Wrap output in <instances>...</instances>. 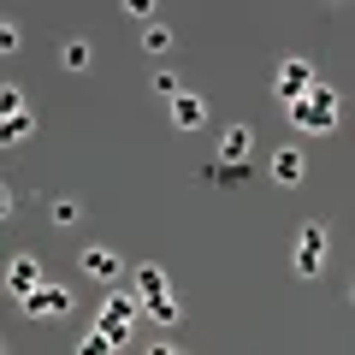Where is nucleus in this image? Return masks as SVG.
Returning <instances> with one entry per match:
<instances>
[{
  "label": "nucleus",
  "mask_w": 355,
  "mask_h": 355,
  "mask_svg": "<svg viewBox=\"0 0 355 355\" xmlns=\"http://www.w3.org/2000/svg\"><path fill=\"white\" fill-rule=\"evenodd\" d=\"M0 113H6V125H0V137H6V142H18V137H30V130H36V119H30V107H24V95H18V89H6V95H0Z\"/></svg>",
  "instance_id": "nucleus-5"
},
{
  "label": "nucleus",
  "mask_w": 355,
  "mask_h": 355,
  "mask_svg": "<svg viewBox=\"0 0 355 355\" xmlns=\"http://www.w3.org/2000/svg\"><path fill=\"white\" fill-rule=\"evenodd\" d=\"M320 261H326V225H302V243H296V272H302V279H314L320 272Z\"/></svg>",
  "instance_id": "nucleus-4"
},
{
  "label": "nucleus",
  "mask_w": 355,
  "mask_h": 355,
  "mask_svg": "<svg viewBox=\"0 0 355 355\" xmlns=\"http://www.w3.org/2000/svg\"><path fill=\"white\" fill-rule=\"evenodd\" d=\"M154 89H160L166 101H178V95H184V83H178V71H160V77H154Z\"/></svg>",
  "instance_id": "nucleus-18"
},
{
  "label": "nucleus",
  "mask_w": 355,
  "mask_h": 355,
  "mask_svg": "<svg viewBox=\"0 0 355 355\" xmlns=\"http://www.w3.org/2000/svg\"><path fill=\"white\" fill-rule=\"evenodd\" d=\"M6 291H12V296L42 291V261H36V254H18V261H12V272H6Z\"/></svg>",
  "instance_id": "nucleus-7"
},
{
  "label": "nucleus",
  "mask_w": 355,
  "mask_h": 355,
  "mask_svg": "<svg viewBox=\"0 0 355 355\" xmlns=\"http://www.w3.org/2000/svg\"><path fill=\"white\" fill-rule=\"evenodd\" d=\"M142 48H148V53H166V48H172V30H166V24H148V36H142Z\"/></svg>",
  "instance_id": "nucleus-16"
},
{
  "label": "nucleus",
  "mask_w": 355,
  "mask_h": 355,
  "mask_svg": "<svg viewBox=\"0 0 355 355\" xmlns=\"http://www.w3.org/2000/svg\"><path fill=\"white\" fill-rule=\"evenodd\" d=\"M89 272V279H101V284H113L119 279V254L113 249H83V261H77Z\"/></svg>",
  "instance_id": "nucleus-10"
},
{
  "label": "nucleus",
  "mask_w": 355,
  "mask_h": 355,
  "mask_svg": "<svg viewBox=\"0 0 355 355\" xmlns=\"http://www.w3.org/2000/svg\"><path fill=\"white\" fill-rule=\"evenodd\" d=\"M48 219H53L60 231H65V225H77V219H83V202H53V207H48Z\"/></svg>",
  "instance_id": "nucleus-15"
},
{
  "label": "nucleus",
  "mask_w": 355,
  "mask_h": 355,
  "mask_svg": "<svg viewBox=\"0 0 355 355\" xmlns=\"http://www.w3.org/2000/svg\"><path fill=\"white\" fill-rule=\"evenodd\" d=\"M249 154H254V137H249V125H231L225 137H219V160H237V166H249Z\"/></svg>",
  "instance_id": "nucleus-8"
},
{
  "label": "nucleus",
  "mask_w": 355,
  "mask_h": 355,
  "mask_svg": "<svg viewBox=\"0 0 355 355\" xmlns=\"http://www.w3.org/2000/svg\"><path fill=\"white\" fill-rule=\"evenodd\" d=\"M202 119H207V101H202V95H190V89H184V95H178V101H172V125H178V130H196V125H202Z\"/></svg>",
  "instance_id": "nucleus-9"
},
{
  "label": "nucleus",
  "mask_w": 355,
  "mask_h": 355,
  "mask_svg": "<svg viewBox=\"0 0 355 355\" xmlns=\"http://www.w3.org/2000/svg\"><path fill=\"white\" fill-rule=\"evenodd\" d=\"M291 119L302 130H320V137H326V130H338V95H331L326 83H314L302 101H291Z\"/></svg>",
  "instance_id": "nucleus-1"
},
{
  "label": "nucleus",
  "mask_w": 355,
  "mask_h": 355,
  "mask_svg": "<svg viewBox=\"0 0 355 355\" xmlns=\"http://www.w3.org/2000/svg\"><path fill=\"white\" fill-rule=\"evenodd\" d=\"M24 308H30V320H65V314H71V291H60V284H42V291L24 296Z\"/></svg>",
  "instance_id": "nucleus-3"
},
{
  "label": "nucleus",
  "mask_w": 355,
  "mask_h": 355,
  "mask_svg": "<svg viewBox=\"0 0 355 355\" xmlns=\"http://www.w3.org/2000/svg\"><path fill=\"white\" fill-rule=\"evenodd\" d=\"M142 314L160 320V326H178V320H184V302H178L172 291H160V296H142Z\"/></svg>",
  "instance_id": "nucleus-11"
},
{
  "label": "nucleus",
  "mask_w": 355,
  "mask_h": 355,
  "mask_svg": "<svg viewBox=\"0 0 355 355\" xmlns=\"http://www.w3.org/2000/svg\"><path fill=\"white\" fill-rule=\"evenodd\" d=\"M137 291L142 296H160L166 291V272H160V266H137Z\"/></svg>",
  "instance_id": "nucleus-14"
},
{
  "label": "nucleus",
  "mask_w": 355,
  "mask_h": 355,
  "mask_svg": "<svg viewBox=\"0 0 355 355\" xmlns=\"http://www.w3.org/2000/svg\"><path fill=\"white\" fill-rule=\"evenodd\" d=\"M65 65L83 71V65H89V42H65Z\"/></svg>",
  "instance_id": "nucleus-17"
},
{
  "label": "nucleus",
  "mask_w": 355,
  "mask_h": 355,
  "mask_svg": "<svg viewBox=\"0 0 355 355\" xmlns=\"http://www.w3.org/2000/svg\"><path fill=\"white\" fill-rule=\"evenodd\" d=\"M243 178H249V166H237V160H207V184H225V190H237Z\"/></svg>",
  "instance_id": "nucleus-12"
},
{
  "label": "nucleus",
  "mask_w": 355,
  "mask_h": 355,
  "mask_svg": "<svg viewBox=\"0 0 355 355\" xmlns=\"http://www.w3.org/2000/svg\"><path fill=\"white\" fill-rule=\"evenodd\" d=\"M308 89H314V65H308V60H284L279 65V95H284V101H302Z\"/></svg>",
  "instance_id": "nucleus-6"
},
{
  "label": "nucleus",
  "mask_w": 355,
  "mask_h": 355,
  "mask_svg": "<svg viewBox=\"0 0 355 355\" xmlns=\"http://www.w3.org/2000/svg\"><path fill=\"white\" fill-rule=\"evenodd\" d=\"M272 178H279V184H302V154L279 148V154H272Z\"/></svg>",
  "instance_id": "nucleus-13"
},
{
  "label": "nucleus",
  "mask_w": 355,
  "mask_h": 355,
  "mask_svg": "<svg viewBox=\"0 0 355 355\" xmlns=\"http://www.w3.org/2000/svg\"><path fill=\"white\" fill-rule=\"evenodd\" d=\"M142 320V302L137 296H107V308H101V331H107V343L113 349H125L130 343V326Z\"/></svg>",
  "instance_id": "nucleus-2"
}]
</instances>
